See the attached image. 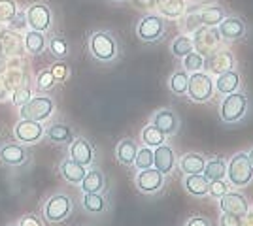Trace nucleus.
Wrapping results in <instances>:
<instances>
[{"label": "nucleus", "instance_id": "obj_41", "mask_svg": "<svg viewBox=\"0 0 253 226\" xmlns=\"http://www.w3.org/2000/svg\"><path fill=\"white\" fill-rule=\"evenodd\" d=\"M17 225L19 226H45L43 219L36 213H25L17 219Z\"/></svg>", "mask_w": 253, "mask_h": 226}, {"label": "nucleus", "instance_id": "obj_1", "mask_svg": "<svg viewBox=\"0 0 253 226\" xmlns=\"http://www.w3.org/2000/svg\"><path fill=\"white\" fill-rule=\"evenodd\" d=\"M87 49L96 63L110 65L116 63L121 55V43L117 36L108 29H98L93 31L87 38Z\"/></svg>", "mask_w": 253, "mask_h": 226}, {"label": "nucleus", "instance_id": "obj_36", "mask_svg": "<svg viewBox=\"0 0 253 226\" xmlns=\"http://www.w3.org/2000/svg\"><path fill=\"white\" fill-rule=\"evenodd\" d=\"M181 68L187 72V74H193V72H201L204 70V57L197 51H191L189 55H185L181 59Z\"/></svg>", "mask_w": 253, "mask_h": 226}, {"label": "nucleus", "instance_id": "obj_28", "mask_svg": "<svg viewBox=\"0 0 253 226\" xmlns=\"http://www.w3.org/2000/svg\"><path fill=\"white\" fill-rule=\"evenodd\" d=\"M227 173V161L223 159L221 155H213L206 159V166L202 170V175L208 181H217V179H225Z\"/></svg>", "mask_w": 253, "mask_h": 226}, {"label": "nucleus", "instance_id": "obj_40", "mask_svg": "<svg viewBox=\"0 0 253 226\" xmlns=\"http://www.w3.org/2000/svg\"><path fill=\"white\" fill-rule=\"evenodd\" d=\"M49 70H51L53 77L57 79V83H59V81H61V83L66 81V79H68V75H70V68H68V65H66L64 61H57Z\"/></svg>", "mask_w": 253, "mask_h": 226}, {"label": "nucleus", "instance_id": "obj_13", "mask_svg": "<svg viewBox=\"0 0 253 226\" xmlns=\"http://www.w3.org/2000/svg\"><path fill=\"white\" fill-rule=\"evenodd\" d=\"M31 159L27 145H23L19 141L11 140L4 141L0 145V164L8 166V168H21Z\"/></svg>", "mask_w": 253, "mask_h": 226}, {"label": "nucleus", "instance_id": "obj_30", "mask_svg": "<svg viewBox=\"0 0 253 226\" xmlns=\"http://www.w3.org/2000/svg\"><path fill=\"white\" fill-rule=\"evenodd\" d=\"M167 140H169V136L163 134V132H161L155 125H151V123H148L144 129L140 130V141H142V145H148L151 149H155L159 145L167 143Z\"/></svg>", "mask_w": 253, "mask_h": 226}, {"label": "nucleus", "instance_id": "obj_10", "mask_svg": "<svg viewBox=\"0 0 253 226\" xmlns=\"http://www.w3.org/2000/svg\"><path fill=\"white\" fill-rule=\"evenodd\" d=\"M11 134H13V140L23 145H38L40 141H43L45 125L38 121H31V119H19L11 130Z\"/></svg>", "mask_w": 253, "mask_h": 226}, {"label": "nucleus", "instance_id": "obj_3", "mask_svg": "<svg viewBox=\"0 0 253 226\" xmlns=\"http://www.w3.org/2000/svg\"><path fill=\"white\" fill-rule=\"evenodd\" d=\"M72 211H74V198L66 193L51 194L42 204V219L43 223H49V225H59L68 221Z\"/></svg>", "mask_w": 253, "mask_h": 226}, {"label": "nucleus", "instance_id": "obj_46", "mask_svg": "<svg viewBox=\"0 0 253 226\" xmlns=\"http://www.w3.org/2000/svg\"><path fill=\"white\" fill-rule=\"evenodd\" d=\"M246 153H248V159H250V162H252V166H253V145L248 151H246Z\"/></svg>", "mask_w": 253, "mask_h": 226}, {"label": "nucleus", "instance_id": "obj_42", "mask_svg": "<svg viewBox=\"0 0 253 226\" xmlns=\"http://www.w3.org/2000/svg\"><path fill=\"white\" fill-rule=\"evenodd\" d=\"M183 226H213V223L204 215H191L187 217V221H185Z\"/></svg>", "mask_w": 253, "mask_h": 226}, {"label": "nucleus", "instance_id": "obj_6", "mask_svg": "<svg viewBox=\"0 0 253 226\" xmlns=\"http://www.w3.org/2000/svg\"><path fill=\"white\" fill-rule=\"evenodd\" d=\"M193 104H210L215 98V83L213 75L208 72H193L189 74V83H187V95Z\"/></svg>", "mask_w": 253, "mask_h": 226}, {"label": "nucleus", "instance_id": "obj_48", "mask_svg": "<svg viewBox=\"0 0 253 226\" xmlns=\"http://www.w3.org/2000/svg\"><path fill=\"white\" fill-rule=\"evenodd\" d=\"M114 2H125V0H114Z\"/></svg>", "mask_w": 253, "mask_h": 226}, {"label": "nucleus", "instance_id": "obj_27", "mask_svg": "<svg viewBox=\"0 0 253 226\" xmlns=\"http://www.w3.org/2000/svg\"><path fill=\"white\" fill-rule=\"evenodd\" d=\"M183 189L193 198H206L208 189H210V181L202 173H191V175L183 177Z\"/></svg>", "mask_w": 253, "mask_h": 226}, {"label": "nucleus", "instance_id": "obj_33", "mask_svg": "<svg viewBox=\"0 0 253 226\" xmlns=\"http://www.w3.org/2000/svg\"><path fill=\"white\" fill-rule=\"evenodd\" d=\"M191 51H195V47H193V38H191L189 34H179L170 43V53H172V57L179 59V61L185 55H189Z\"/></svg>", "mask_w": 253, "mask_h": 226}, {"label": "nucleus", "instance_id": "obj_47", "mask_svg": "<svg viewBox=\"0 0 253 226\" xmlns=\"http://www.w3.org/2000/svg\"><path fill=\"white\" fill-rule=\"evenodd\" d=\"M6 226H19L17 223H11V225H6Z\"/></svg>", "mask_w": 253, "mask_h": 226}, {"label": "nucleus", "instance_id": "obj_19", "mask_svg": "<svg viewBox=\"0 0 253 226\" xmlns=\"http://www.w3.org/2000/svg\"><path fill=\"white\" fill-rule=\"evenodd\" d=\"M178 166V157H176V151L169 143H163L153 149V168H157L161 173L170 175V173L176 170Z\"/></svg>", "mask_w": 253, "mask_h": 226}, {"label": "nucleus", "instance_id": "obj_31", "mask_svg": "<svg viewBox=\"0 0 253 226\" xmlns=\"http://www.w3.org/2000/svg\"><path fill=\"white\" fill-rule=\"evenodd\" d=\"M187 83H189V74L183 68H178L170 74L167 85H169V91L174 97H185L187 95Z\"/></svg>", "mask_w": 253, "mask_h": 226}, {"label": "nucleus", "instance_id": "obj_16", "mask_svg": "<svg viewBox=\"0 0 253 226\" xmlns=\"http://www.w3.org/2000/svg\"><path fill=\"white\" fill-rule=\"evenodd\" d=\"M149 123L151 125H155L163 134H167L169 138L172 136H176L181 129V119H179L178 111L172 108H161L157 109L151 119H149Z\"/></svg>", "mask_w": 253, "mask_h": 226}, {"label": "nucleus", "instance_id": "obj_24", "mask_svg": "<svg viewBox=\"0 0 253 226\" xmlns=\"http://www.w3.org/2000/svg\"><path fill=\"white\" fill-rule=\"evenodd\" d=\"M82 189V193H104L106 191V175L98 166H89L87 173L82 179V183L78 185Z\"/></svg>", "mask_w": 253, "mask_h": 226}, {"label": "nucleus", "instance_id": "obj_4", "mask_svg": "<svg viewBox=\"0 0 253 226\" xmlns=\"http://www.w3.org/2000/svg\"><path fill=\"white\" fill-rule=\"evenodd\" d=\"M225 179L231 183L232 189H246L248 185L253 183V166L248 153L246 151H238L234 153L231 159L227 161V173Z\"/></svg>", "mask_w": 253, "mask_h": 226}, {"label": "nucleus", "instance_id": "obj_39", "mask_svg": "<svg viewBox=\"0 0 253 226\" xmlns=\"http://www.w3.org/2000/svg\"><path fill=\"white\" fill-rule=\"evenodd\" d=\"M232 187L227 179H217V181H210V189H208V196L213 200H221L225 194L231 191Z\"/></svg>", "mask_w": 253, "mask_h": 226}, {"label": "nucleus", "instance_id": "obj_17", "mask_svg": "<svg viewBox=\"0 0 253 226\" xmlns=\"http://www.w3.org/2000/svg\"><path fill=\"white\" fill-rule=\"evenodd\" d=\"M219 202V213H229V215L242 217L246 215L250 209H252V202L248 200V196L244 193H240L238 189L236 191H229V193L223 196Z\"/></svg>", "mask_w": 253, "mask_h": 226}, {"label": "nucleus", "instance_id": "obj_11", "mask_svg": "<svg viewBox=\"0 0 253 226\" xmlns=\"http://www.w3.org/2000/svg\"><path fill=\"white\" fill-rule=\"evenodd\" d=\"M236 65H238L236 57L227 47H219V49H215V51H211V53L204 57V72H208L213 77L223 74V72L234 70Z\"/></svg>", "mask_w": 253, "mask_h": 226}, {"label": "nucleus", "instance_id": "obj_26", "mask_svg": "<svg viewBox=\"0 0 253 226\" xmlns=\"http://www.w3.org/2000/svg\"><path fill=\"white\" fill-rule=\"evenodd\" d=\"M59 173H61V177L68 185H76L78 187V185L82 183V179L85 177L87 168L82 166V164H78V162H74L72 159H63L61 164H59Z\"/></svg>", "mask_w": 253, "mask_h": 226}, {"label": "nucleus", "instance_id": "obj_35", "mask_svg": "<svg viewBox=\"0 0 253 226\" xmlns=\"http://www.w3.org/2000/svg\"><path fill=\"white\" fill-rule=\"evenodd\" d=\"M134 170H148V168H153V149L148 147V145H140L136 153V159H134V164H132Z\"/></svg>", "mask_w": 253, "mask_h": 226}, {"label": "nucleus", "instance_id": "obj_15", "mask_svg": "<svg viewBox=\"0 0 253 226\" xmlns=\"http://www.w3.org/2000/svg\"><path fill=\"white\" fill-rule=\"evenodd\" d=\"M68 159H72L78 164L89 168V166L95 164L96 159L95 145L91 143V140H87L85 136H76L74 140L68 143Z\"/></svg>", "mask_w": 253, "mask_h": 226}, {"label": "nucleus", "instance_id": "obj_29", "mask_svg": "<svg viewBox=\"0 0 253 226\" xmlns=\"http://www.w3.org/2000/svg\"><path fill=\"white\" fill-rule=\"evenodd\" d=\"M23 43H25V49L27 53L31 55H42L45 49H47V36L43 32H38V31H31L25 34L23 38Z\"/></svg>", "mask_w": 253, "mask_h": 226}, {"label": "nucleus", "instance_id": "obj_49", "mask_svg": "<svg viewBox=\"0 0 253 226\" xmlns=\"http://www.w3.org/2000/svg\"><path fill=\"white\" fill-rule=\"evenodd\" d=\"M252 213H253V207H252Z\"/></svg>", "mask_w": 253, "mask_h": 226}, {"label": "nucleus", "instance_id": "obj_9", "mask_svg": "<svg viewBox=\"0 0 253 226\" xmlns=\"http://www.w3.org/2000/svg\"><path fill=\"white\" fill-rule=\"evenodd\" d=\"M165 185H167V175L159 172L157 168L138 170L134 175V187L144 196H157L165 189Z\"/></svg>", "mask_w": 253, "mask_h": 226}, {"label": "nucleus", "instance_id": "obj_37", "mask_svg": "<svg viewBox=\"0 0 253 226\" xmlns=\"http://www.w3.org/2000/svg\"><path fill=\"white\" fill-rule=\"evenodd\" d=\"M34 83H36V89H38L40 93H49V91H53L55 85H57V79L53 77L51 70L45 68V70H42V72H38Z\"/></svg>", "mask_w": 253, "mask_h": 226}, {"label": "nucleus", "instance_id": "obj_23", "mask_svg": "<svg viewBox=\"0 0 253 226\" xmlns=\"http://www.w3.org/2000/svg\"><path fill=\"white\" fill-rule=\"evenodd\" d=\"M206 159L202 153L197 151H189V153H183L181 157H178V168L183 175H191V173H202L204 166H206Z\"/></svg>", "mask_w": 253, "mask_h": 226}, {"label": "nucleus", "instance_id": "obj_25", "mask_svg": "<svg viewBox=\"0 0 253 226\" xmlns=\"http://www.w3.org/2000/svg\"><path fill=\"white\" fill-rule=\"evenodd\" d=\"M138 147L140 145H138L136 140H132V138H121L116 145V161L121 166H125V168H132L134 159H136Z\"/></svg>", "mask_w": 253, "mask_h": 226}, {"label": "nucleus", "instance_id": "obj_45", "mask_svg": "<svg viewBox=\"0 0 253 226\" xmlns=\"http://www.w3.org/2000/svg\"><path fill=\"white\" fill-rule=\"evenodd\" d=\"M240 226H253V213H252V209H250L246 215L240 217Z\"/></svg>", "mask_w": 253, "mask_h": 226}, {"label": "nucleus", "instance_id": "obj_8", "mask_svg": "<svg viewBox=\"0 0 253 226\" xmlns=\"http://www.w3.org/2000/svg\"><path fill=\"white\" fill-rule=\"evenodd\" d=\"M25 21L31 31L47 34L53 27V11L45 2H34L25 11Z\"/></svg>", "mask_w": 253, "mask_h": 226}, {"label": "nucleus", "instance_id": "obj_20", "mask_svg": "<svg viewBox=\"0 0 253 226\" xmlns=\"http://www.w3.org/2000/svg\"><path fill=\"white\" fill-rule=\"evenodd\" d=\"M213 83H215V97H225L236 91H242V74L238 72V68H234L215 75Z\"/></svg>", "mask_w": 253, "mask_h": 226}, {"label": "nucleus", "instance_id": "obj_21", "mask_svg": "<svg viewBox=\"0 0 253 226\" xmlns=\"http://www.w3.org/2000/svg\"><path fill=\"white\" fill-rule=\"evenodd\" d=\"M74 138V129L68 123H63V121L49 123L45 127V134H43V140H47L53 145H68Z\"/></svg>", "mask_w": 253, "mask_h": 226}, {"label": "nucleus", "instance_id": "obj_18", "mask_svg": "<svg viewBox=\"0 0 253 226\" xmlns=\"http://www.w3.org/2000/svg\"><path fill=\"white\" fill-rule=\"evenodd\" d=\"M189 15L191 19H195L197 29H199V27H217L229 13H227V10L223 8L221 4H211V6H206V8L195 10Z\"/></svg>", "mask_w": 253, "mask_h": 226}, {"label": "nucleus", "instance_id": "obj_5", "mask_svg": "<svg viewBox=\"0 0 253 226\" xmlns=\"http://www.w3.org/2000/svg\"><path fill=\"white\" fill-rule=\"evenodd\" d=\"M169 31V19L161 13H146L136 23V38L142 43H157L165 38Z\"/></svg>", "mask_w": 253, "mask_h": 226}, {"label": "nucleus", "instance_id": "obj_14", "mask_svg": "<svg viewBox=\"0 0 253 226\" xmlns=\"http://www.w3.org/2000/svg\"><path fill=\"white\" fill-rule=\"evenodd\" d=\"M217 31L221 34L223 42L227 43H236L242 42L244 38L248 36V23L242 15H227L219 25H217Z\"/></svg>", "mask_w": 253, "mask_h": 226}, {"label": "nucleus", "instance_id": "obj_7", "mask_svg": "<svg viewBox=\"0 0 253 226\" xmlns=\"http://www.w3.org/2000/svg\"><path fill=\"white\" fill-rule=\"evenodd\" d=\"M55 109H57V104L49 95H34V97L23 104L19 108V117L21 119H31V121H38V123H47L51 121V117L55 115Z\"/></svg>", "mask_w": 253, "mask_h": 226}, {"label": "nucleus", "instance_id": "obj_12", "mask_svg": "<svg viewBox=\"0 0 253 226\" xmlns=\"http://www.w3.org/2000/svg\"><path fill=\"white\" fill-rule=\"evenodd\" d=\"M191 38H193V47H195V51L201 53L202 57H206V55L211 53V51L219 49L223 42L217 27H199Z\"/></svg>", "mask_w": 253, "mask_h": 226}, {"label": "nucleus", "instance_id": "obj_34", "mask_svg": "<svg viewBox=\"0 0 253 226\" xmlns=\"http://www.w3.org/2000/svg\"><path fill=\"white\" fill-rule=\"evenodd\" d=\"M32 97H34L32 87L29 85V83H21V85H17L10 93V102L15 106V108H21L23 104H27Z\"/></svg>", "mask_w": 253, "mask_h": 226}, {"label": "nucleus", "instance_id": "obj_43", "mask_svg": "<svg viewBox=\"0 0 253 226\" xmlns=\"http://www.w3.org/2000/svg\"><path fill=\"white\" fill-rule=\"evenodd\" d=\"M217 226H240V217L229 215V213H219Z\"/></svg>", "mask_w": 253, "mask_h": 226}, {"label": "nucleus", "instance_id": "obj_32", "mask_svg": "<svg viewBox=\"0 0 253 226\" xmlns=\"http://www.w3.org/2000/svg\"><path fill=\"white\" fill-rule=\"evenodd\" d=\"M47 51L57 61H64L70 55V43L61 34H51V36H47Z\"/></svg>", "mask_w": 253, "mask_h": 226}, {"label": "nucleus", "instance_id": "obj_22", "mask_svg": "<svg viewBox=\"0 0 253 226\" xmlns=\"http://www.w3.org/2000/svg\"><path fill=\"white\" fill-rule=\"evenodd\" d=\"M80 204L87 215H104L110 211V200L104 193H82Z\"/></svg>", "mask_w": 253, "mask_h": 226}, {"label": "nucleus", "instance_id": "obj_38", "mask_svg": "<svg viewBox=\"0 0 253 226\" xmlns=\"http://www.w3.org/2000/svg\"><path fill=\"white\" fill-rule=\"evenodd\" d=\"M19 13L15 0H0V23H10Z\"/></svg>", "mask_w": 253, "mask_h": 226}, {"label": "nucleus", "instance_id": "obj_44", "mask_svg": "<svg viewBox=\"0 0 253 226\" xmlns=\"http://www.w3.org/2000/svg\"><path fill=\"white\" fill-rule=\"evenodd\" d=\"M10 98V89L6 85V81L0 77V102H4V100H8Z\"/></svg>", "mask_w": 253, "mask_h": 226}, {"label": "nucleus", "instance_id": "obj_2", "mask_svg": "<svg viewBox=\"0 0 253 226\" xmlns=\"http://www.w3.org/2000/svg\"><path fill=\"white\" fill-rule=\"evenodd\" d=\"M250 109H252L250 97L244 91H236V93L221 97L217 113H219V121L223 125H238L248 117Z\"/></svg>", "mask_w": 253, "mask_h": 226}]
</instances>
